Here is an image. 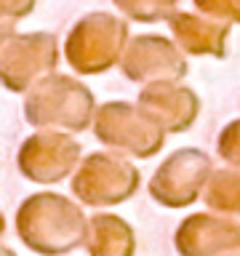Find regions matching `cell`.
Instances as JSON below:
<instances>
[{"label": "cell", "instance_id": "obj_1", "mask_svg": "<svg viewBox=\"0 0 240 256\" xmlns=\"http://www.w3.org/2000/svg\"><path fill=\"white\" fill-rule=\"evenodd\" d=\"M80 214L62 198H35L22 208L19 230L24 243H30L35 251L59 254L80 243Z\"/></svg>", "mask_w": 240, "mask_h": 256}, {"label": "cell", "instance_id": "obj_2", "mask_svg": "<svg viewBox=\"0 0 240 256\" xmlns=\"http://www.w3.org/2000/svg\"><path fill=\"white\" fill-rule=\"evenodd\" d=\"M96 238L104 240V246H96V256H128L131 254V232L118 219H99L96 222Z\"/></svg>", "mask_w": 240, "mask_h": 256}, {"label": "cell", "instance_id": "obj_3", "mask_svg": "<svg viewBox=\"0 0 240 256\" xmlns=\"http://www.w3.org/2000/svg\"><path fill=\"white\" fill-rule=\"evenodd\" d=\"M0 256H14L11 251H0Z\"/></svg>", "mask_w": 240, "mask_h": 256}, {"label": "cell", "instance_id": "obj_4", "mask_svg": "<svg viewBox=\"0 0 240 256\" xmlns=\"http://www.w3.org/2000/svg\"><path fill=\"white\" fill-rule=\"evenodd\" d=\"M0 230H3V224H0Z\"/></svg>", "mask_w": 240, "mask_h": 256}]
</instances>
